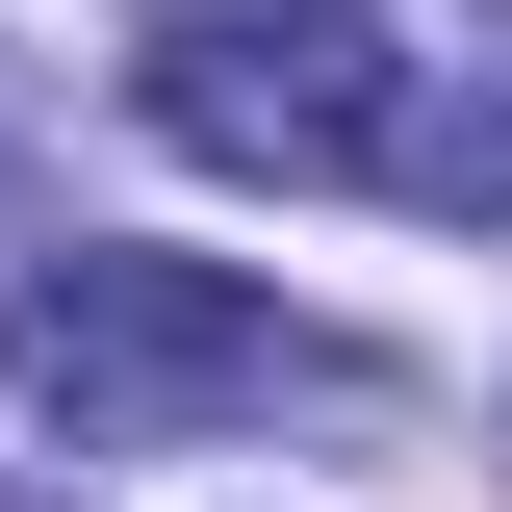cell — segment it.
Returning <instances> with one entry per match:
<instances>
[{"label": "cell", "mask_w": 512, "mask_h": 512, "mask_svg": "<svg viewBox=\"0 0 512 512\" xmlns=\"http://www.w3.org/2000/svg\"><path fill=\"white\" fill-rule=\"evenodd\" d=\"M0 384L52 410L77 461H180V436H231V410H282V384H333V333L282 308V282H231V256L77 231V256L0 282Z\"/></svg>", "instance_id": "obj_1"}, {"label": "cell", "mask_w": 512, "mask_h": 512, "mask_svg": "<svg viewBox=\"0 0 512 512\" xmlns=\"http://www.w3.org/2000/svg\"><path fill=\"white\" fill-rule=\"evenodd\" d=\"M384 103H410V52L359 0H205V26H154V128L205 180H384Z\"/></svg>", "instance_id": "obj_2"}, {"label": "cell", "mask_w": 512, "mask_h": 512, "mask_svg": "<svg viewBox=\"0 0 512 512\" xmlns=\"http://www.w3.org/2000/svg\"><path fill=\"white\" fill-rule=\"evenodd\" d=\"M384 180H410V205H461V231H512V52L410 77V103H384Z\"/></svg>", "instance_id": "obj_3"}]
</instances>
